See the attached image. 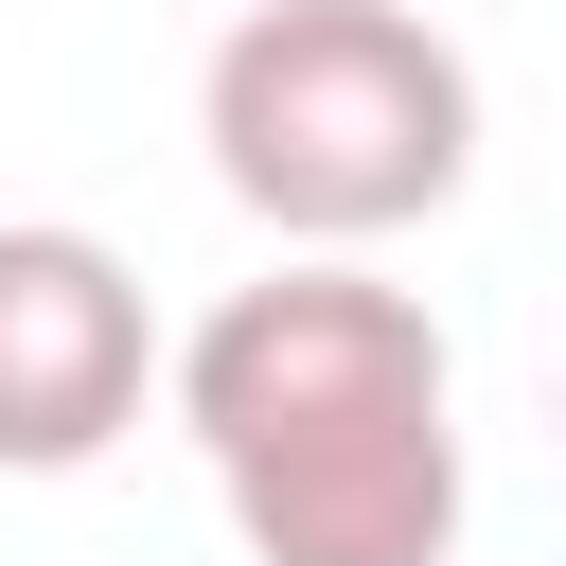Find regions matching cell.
Listing matches in <instances>:
<instances>
[{"mask_svg":"<svg viewBox=\"0 0 566 566\" xmlns=\"http://www.w3.org/2000/svg\"><path fill=\"white\" fill-rule=\"evenodd\" d=\"M248 566H460V354L371 265H265L159 354Z\"/></svg>","mask_w":566,"mask_h":566,"instance_id":"cell-1","label":"cell"},{"mask_svg":"<svg viewBox=\"0 0 566 566\" xmlns=\"http://www.w3.org/2000/svg\"><path fill=\"white\" fill-rule=\"evenodd\" d=\"M159 389L142 265L71 212H0V478H88Z\"/></svg>","mask_w":566,"mask_h":566,"instance_id":"cell-3","label":"cell"},{"mask_svg":"<svg viewBox=\"0 0 566 566\" xmlns=\"http://www.w3.org/2000/svg\"><path fill=\"white\" fill-rule=\"evenodd\" d=\"M195 142L283 265H354L478 177V53L407 0H248L195 71Z\"/></svg>","mask_w":566,"mask_h":566,"instance_id":"cell-2","label":"cell"}]
</instances>
